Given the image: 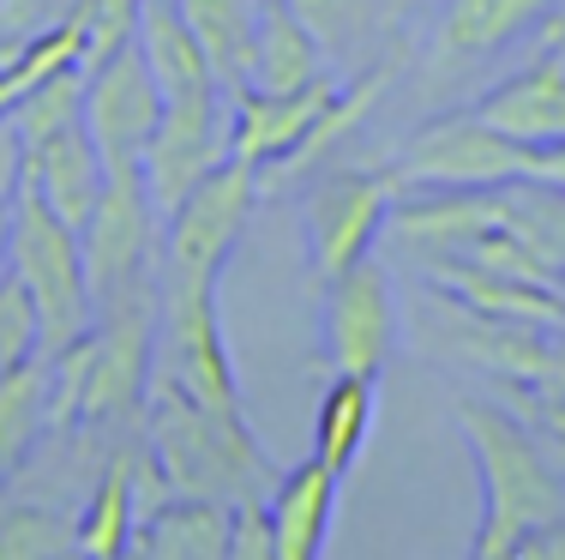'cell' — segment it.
Wrapping results in <instances>:
<instances>
[{
	"instance_id": "15",
	"label": "cell",
	"mask_w": 565,
	"mask_h": 560,
	"mask_svg": "<svg viewBox=\"0 0 565 560\" xmlns=\"http://www.w3.org/2000/svg\"><path fill=\"white\" fill-rule=\"evenodd\" d=\"M24 181L43 193V205L55 211V218H66L73 230H85L97 199H103L109 169H103V151H97V139H90V127L73 121V127L49 133V139L24 145Z\"/></svg>"
},
{
	"instance_id": "4",
	"label": "cell",
	"mask_w": 565,
	"mask_h": 560,
	"mask_svg": "<svg viewBox=\"0 0 565 560\" xmlns=\"http://www.w3.org/2000/svg\"><path fill=\"white\" fill-rule=\"evenodd\" d=\"M253 199H259V169L228 157L169 211L163 218V296L223 284V265L253 218Z\"/></svg>"
},
{
	"instance_id": "20",
	"label": "cell",
	"mask_w": 565,
	"mask_h": 560,
	"mask_svg": "<svg viewBox=\"0 0 565 560\" xmlns=\"http://www.w3.org/2000/svg\"><path fill=\"white\" fill-rule=\"evenodd\" d=\"M427 284L446 289V296L469 302L481 314H500V319H530V326L559 331L565 308H559V289L554 284H523V277L488 272V265H469V260H439L427 265Z\"/></svg>"
},
{
	"instance_id": "1",
	"label": "cell",
	"mask_w": 565,
	"mask_h": 560,
	"mask_svg": "<svg viewBox=\"0 0 565 560\" xmlns=\"http://www.w3.org/2000/svg\"><path fill=\"white\" fill-rule=\"evenodd\" d=\"M457 429L481 471V530L469 560H518L535 537L565 525V476L554 471L530 422L488 398H463Z\"/></svg>"
},
{
	"instance_id": "33",
	"label": "cell",
	"mask_w": 565,
	"mask_h": 560,
	"mask_svg": "<svg viewBox=\"0 0 565 560\" xmlns=\"http://www.w3.org/2000/svg\"><path fill=\"white\" fill-rule=\"evenodd\" d=\"M307 24L319 31V43L343 49L355 31H367V0H289Z\"/></svg>"
},
{
	"instance_id": "29",
	"label": "cell",
	"mask_w": 565,
	"mask_h": 560,
	"mask_svg": "<svg viewBox=\"0 0 565 560\" xmlns=\"http://www.w3.org/2000/svg\"><path fill=\"white\" fill-rule=\"evenodd\" d=\"M78 518L31 500H0V560H73Z\"/></svg>"
},
{
	"instance_id": "6",
	"label": "cell",
	"mask_w": 565,
	"mask_h": 560,
	"mask_svg": "<svg viewBox=\"0 0 565 560\" xmlns=\"http://www.w3.org/2000/svg\"><path fill=\"white\" fill-rule=\"evenodd\" d=\"M319 350H326V373H367V380L385 373L397 350V296L380 260H355L349 272L326 277Z\"/></svg>"
},
{
	"instance_id": "21",
	"label": "cell",
	"mask_w": 565,
	"mask_h": 560,
	"mask_svg": "<svg viewBox=\"0 0 565 560\" xmlns=\"http://www.w3.org/2000/svg\"><path fill=\"white\" fill-rule=\"evenodd\" d=\"M132 452L139 446H120L103 476L90 483V500L78 513V530H73V554L78 560H120L139 537V495H132Z\"/></svg>"
},
{
	"instance_id": "13",
	"label": "cell",
	"mask_w": 565,
	"mask_h": 560,
	"mask_svg": "<svg viewBox=\"0 0 565 560\" xmlns=\"http://www.w3.org/2000/svg\"><path fill=\"white\" fill-rule=\"evenodd\" d=\"M331 97H338V78H313V85L282 91V97L277 91H259V85L228 91V157L253 163L259 176L277 169L307 139V127L326 115Z\"/></svg>"
},
{
	"instance_id": "24",
	"label": "cell",
	"mask_w": 565,
	"mask_h": 560,
	"mask_svg": "<svg viewBox=\"0 0 565 560\" xmlns=\"http://www.w3.org/2000/svg\"><path fill=\"white\" fill-rule=\"evenodd\" d=\"M49 434V356L0 373V488L36 458Z\"/></svg>"
},
{
	"instance_id": "38",
	"label": "cell",
	"mask_w": 565,
	"mask_h": 560,
	"mask_svg": "<svg viewBox=\"0 0 565 560\" xmlns=\"http://www.w3.org/2000/svg\"><path fill=\"white\" fill-rule=\"evenodd\" d=\"M120 560H151V549H145V542H139V537H132V549H127V554H120Z\"/></svg>"
},
{
	"instance_id": "25",
	"label": "cell",
	"mask_w": 565,
	"mask_h": 560,
	"mask_svg": "<svg viewBox=\"0 0 565 560\" xmlns=\"http://www.w3.org/2000/svg\"><path fill=\"white\" fill-rule=\"evenodd\" d=\"M228 513L235 506H223V500L169 495L139 525V542L151 549V560H223L228 554Z\"/></svg>"
},
{
	"instance_id": "27",
	"label": "cell",
	"mask_w": 565,
	"mask_h": 560,
	"mask_svg": "<svg viewBox=\"0 0 565 560\" xmlns=\"http://www.w3.org/2000/svg\"><path fill=\"white\" fill-rule=\"evenodd\" d=\"M493 193H500L505 230L518 235L554 277H565V187L542 181V176H518V181L493 187Z\"/></svg>"
},
{
	"instance_id": "3",
	"label": "cell",
	"mask_w": 565,
	"mask_h": 560,
	"mask_svg": "<svg viewBox=\"0 0 565 560\" xmlns=\"http://www.w3.org/2000/svg\"><path fill=\"white\" fill-rule=\"evenodd\" d=\"M7 272L31 289L36 319H43V356H61L66 344H78L90 331V284H85V247L66 218L43 205L31 181L19 187V199L7 205Z\"/></svg>"
},
{
	"instance_id": "11",
	"label": "cell",
	"mask_w": 565,
	"mask_h": 560,
	"mask_svg": "<svg viewBox=\"0 0 565 560\" xmlns=\"http://www.w3.org/2000/svg\"><path fill=\"white\" fill-rule=\"evenodd\" d=\"M434 289V284H427ZM427 338L439 344V356L451 362H469V368H488L511 385H530L547 362V344L554 331L547 326H530V319H500V314H481L469 302L434 289L427 296Z\"/></svg>"
},
{
	"instance_id": "14",
	"label": "cell",
	"mask_w": 565,
	"mask_h": 560,
	"mask_svg": "<svg viewBox=\"0 0 565 560\" xmlns=\"http://www.w3.org/2000/svg\"><path fill=\"white\" fill-rule=\"evenodd\" d=\"M476 115L488 127H500L518 145H554L565 139V43H547L523 73H511L505 85H493L476 103Z\"/></svg>"
},
{
	"instance_id": "41",
	"label": "cell",
	"mask_w": 565,
	"mask_h": 560,
	"mask_svg": "<svg viewBox=\"0 0 565 560\" xmlns=\"http://www.w3.org/2000/svg\"><path fill=\"white\" fill-rule=\"evenodd\" d=\"M73 560H78V554H73Z\"/></svg>"
},
{
	"instance_id": "30",
	"label": "cell",
	"mask_w": 565,
	"mask_h": 560,
	"mask_svg": "<svg viewBox=\"0 0 565 560\" xmlns=\"http://www.w3.org/2000/svg\"><path fill=\"white\" fill-rule=\"evenodd\" d=\"M43 356V319H36V302L19 277H0V373Z\"/></svg>"
},
{
	"instance_id": "10",
	"label": "cell",
	"mask_w": 565,
	"mask_h": 560,
	"mask_svg": "<svg viewBox=\"0 0 565 560\" xmlns=\"http://www.w3.org/2000/svg\"><path fill=\"white\" fill-rule=\"evenodd\" d=\"M157 356H163L169 380H181L199 404L223 410V416H241V380H235V356H228V338H223L217 289H181V296H163Z\"/></svg>"
},
{
	"instance_id": "8",
	"label": "cell",
	"mask_w": 565,
	"mask_h": 560,
	"mask_svg": "<svg viewBox=\"0 0 565 560\" xmlns=\"http://www.w3.org/2000/svg\"><path fill=\"white\" fill-rule=\"evenodd\" d=\"M157 121H163V85H157L139 36L115 49L109 61L85 66V127L103 151V169H139Z\"/></svg>"
},
{
	"instance_id": "37",
	"label": "cell",
	"mask_w": 565,
	"mask_h": 560,
	"mask_svg": "<svg viewBox=\"0 0 565 560\" xmlns=\"http://www.w3.org/2000/svg\"><path fill=\"white\" fill-rule=\"evenodd\" d=\"M530 176H542V181H559V187H565V139L535 145V151H530Z\"/></svg>"
},
{
	"instance_id": "36",
	"label": "cell",
	"mask_w": 565,
	"mask_h": 560,
	"mask_svg": "<svg viewBox=\"0 0 565 560\" xmlns=\"http://www.w3.org/2000/svg\"><path fill=\"white\" fill-rule=\"evenodd\" d=\"M19 187H24V139L12 127V115H0V218L19 199Z\"/></svg>"
},
{
	"instance_id": "39",
	"label": "cell",
	"mask_w": 565,
	"mask_h": 560,
	"mask_svg": "<svg viewBox=\"0 0 565 560\" xmlns=\"http://www.w3.org/2000/svg\"><path fill=\"white\" fill-rule=\"evenodd\" d=\"M0 277H7V218H0Z\"/></svg>"
},
{
	"instance_id": "19",
	"label": "cell",
	"mask_w": 565,
	"mask_h": 560,
	"mask_svg": "<svg viewBox=\"0 0 565 560\" xmlns=\"http://www.w3.org/2000/svg\"><path fill=\"white\" fill-rule=\"evenodd\" d=\"M547 7L554 0H446L434 31V66H463L518 43L530 24H542Z\"/></svg>"
},
{
	"instance_id": "26",
	"label": "cell",
	"mask_w": 565,
	"mask_h": 560,
	"mask_svg": "<svg viewBox=\"0 0 565 560\" xmlns=\"http://www.w3.org/2000/svg\"><path fill=\"white\" fill-rule=\"evenodd\" d=\"M186 19V31L199 36L211 73L223 78V91L253 85V7L247 0H174Z\"/></svg>"
},
{
	"instance_id": "23",
	"label": "cell",
	"mask_w": 565,
	"mask_h": 560,
	"mask_svg": "<svg viewBox=\"0 0 565 560\" xmlns=\"http://www.w3.org/2000/svg\"><path fill=\"white\" fill-rule=\"evenodd\" d=\"M373 392H380V380H367V373H331L326 380L313 410V458L326 471L338 476L355 471L361 446L373 434Z\"/></svg>"
},
{
	"instance_id": "18",
	"label": "cell",
	"mask_w": 565,
	"mask_h": 560,
	"mask_svg": "<svg viewBox=\"0 0 565 560\" xmlns=\"http://www.w3.org/2000/svg\"><path fill=\"white\" fill-rule=\"evenodd\" d=\"M139 49L151 61L157 85H163V103H199V97H223V78L211 73L199 36L186 31L181 7L174 0H145L139 12Z\"/></svg>"
},
{
	"instance_id": "12",
	"label": "cell",
	"mask_w": 565,
	"mask_h": 560,
	"mask_svg": "<svg viewBox=\"0 0 565 560\" xmlns=\"http://www.w3.org/2000/svg\"><path fill=\"white\" fill-rule=\"evenodd\" d=\"M217 163H228V91L199 103H163V121H157L151 145L139 157L151 205L169 218Z\"/></svg>"
},
{
	"instance_id": "35",
	"label": "cell",
	"mask_w": 565,
	"mask_h": 560,
	"mask_svg": "<svg viewBox=\"0 0 565 560\" xmlns=\"http://www.w3.org/2000/svg\"><path fill=\"white\" fill-rule=\"evenodd\" d=\"M49 19H66V0H0V43L36 31Z\"/></svg>"
},
{
	"instance_id": "5",
	"label": "cell",
	"mask_w": 565,
	"mask_h": 560,
	"mask_svg": "<svg viewBox=\"0 0 565 560\" xmlns=\"http://www.w3.org/2000/svg\"><path fill=\"white\" fill-rule=\"evenodd\" d=\"M157 230H163V211L151 205L145 169H109L97 211L78 230L90 308L115 296H139V289H163V235Z\"/></svg>"
},
{
	"instance_id": "7",
	"label": "cell",
	"mask_w": 565,
	"mask_h": 560,
	"mask_svg": "<svg viewBox=\"0 0 565 560\" xmlns=\"http://www.w3.org/2000/svg\"><path fill=\"white\" fill-rule=\"evenodd\" d=\"M397 187H505L530 176V145L505 139L500 127H488L476 109L427 121L403 145L397 157Z\"/></svg>"
},
{
	"instance_id": "17",
	"label": "cell",
	"mask_w": 565,
	"mask_h": 560,
	"mask_svg": "<svg viewBox=\"0 0 565 560\" xmlns=\"http://www.w3.org/2000/svg\"><path fill=\"white\" fill-rule=\"evenodd\" d=\"M326 78V43L319 31L289 7V0H259L253 7V85L259 91H301Z\"/></svg>"
},
{
	"instance_id": "32",
	"label": "cell",
	"mask_w": 565,
	"mask_h": 560,
	"mask_svg": "<svg viewBox=\"0 0 565 560\" xmlns=\"http://www.w3.org/2000/svg\"><path fill=\"white\" fill-rule=\"evenodd\" d=\"M223 560H277V525H271V495L241 500L228 513V554Z\"/></svg>"
},
{
	"instance_id": "16",
	"label": "cell",
	"mask_w": 565,
	"mask_h": 560,
	"mask_svg": "<svg viewBox=\"0 0 565 560\" xmlns=\"http://www.w3.org/2000/svg\"><path fill=\"white\" fill-rule=\"evenodd\" d=\"M338 488L343 476L319 458L295 464L271 488V525H277V560H326L331 525H338Z\"/></svg>"
},
{
	"instance_id": "28",
	"label": "cell",
	"mask_w": 565,
	"mask_h": 560,
	"mask_svg": "<svg viewBox=\"0 0 565 560\" xmlns=\"http://www.w3.org/2000/svg\"><path fill=\"white\" fill-rule=\"evenodd\" d=\"M385 78H392V66H380V73L355 78V85H349V91L338 85V97H331V103H326V115H319V121L307 127V139L295 145V151L282 157L277 169H265V176H259V193H265V187H282L289 176H301V169H307V163H319V157H326L331 145H343L349 133H355L361 121H367V109H373V103H380Z\"/></svg>"
},
{
	"instance_id": "2",
	"label": "cell",
	"mask_w": 565,
	"mask_h": 560,
	"mask_svg": "<svg viewBox=\"0 0 565 560\" xmlns=\"http://www.w3.org/2000/svg\"><path fill=\"white\" fill-rule=\"evenodd\" d=\"M145 452L157 458L163 483L174 495H199V500H265L277 488V464L259 446V434L247 429V416H223V410L199 404L181 380L157 373L151 398H145Z\"/></svg>"
},
{
	"instance_id": "22",
	"label": "cell",
	"mask_w": 565,
	"mask_h": 560,
	"mask_svg": "<svg viewBox=\"0 0 565 560\" xmlns=\"http://www.w3.org/2000/svg\"><path fill=\"white\" fill-rule=\"evenodd\" d=\"M73 66H85V24L78 19H49L0 43V115H12L36 85H49L55 73H73Z\"/></svg>"
},
{
	"instance_id": "9",
	"label": "cell",
	"mask_w": 565,
	"mask_h": 560,
	"mask_svg": "<svg viewBox=\"0 0 565 560\" xmlns=\"http://www.w3.org/2000/svg\"><path fill=\"white\" fill-rule=\"evenodd\" d=\"M397 176H367V169H338L313 187L307 199V253H313L319 284L349 272L355 260H367L373 242L385 235V218L397 205Z\"/></svg>"
},
{
	"instance_id": "40",
	"label": "cell",
	"mask_w": 565,
	"mask_h": 560,
	"mask_svg": "<svg viewBox=\"0 0 565 560\" xmlns=\"http://www.w3.org/2000/svg\"><path fill=\"white\" fill-rule=\"evenodd\" d=\"M554 289H559V308H565V277H559V284H554Z\"/></svg>"
},
{
	"instance_id": "34",
	"label": "cell",
	"mask_w": 565,
	"mask_h": 560,
	"mask_svg": "<svg viewBox=\"0 0 565 560\" xmlns=\"http://www.w3.org/2000/svg\"><path fill=\"white\" fill-rule=\"evenodd\" d=\"M530 392H535V404H542L547 416L565 429V326L554 331V344H547V362H542V373L530 380Z\"/></svg>"
},
{
	"instance_id": "31",
	"label": "cell",
	"mask_w": 565,
	"mask_h": 560,
	"mask_svg": "<svg viewBox=\"0 0 565 560\" xmlns=\"http://www.w3.org/2000/svg\"><path fill=\"white\" fill-rule=\"evenodd\" d=\"M139 12H145V0H78L73 19L85 24V66H97L115 49H127L139 36Z\"/></svg>"
}]
</instances>
